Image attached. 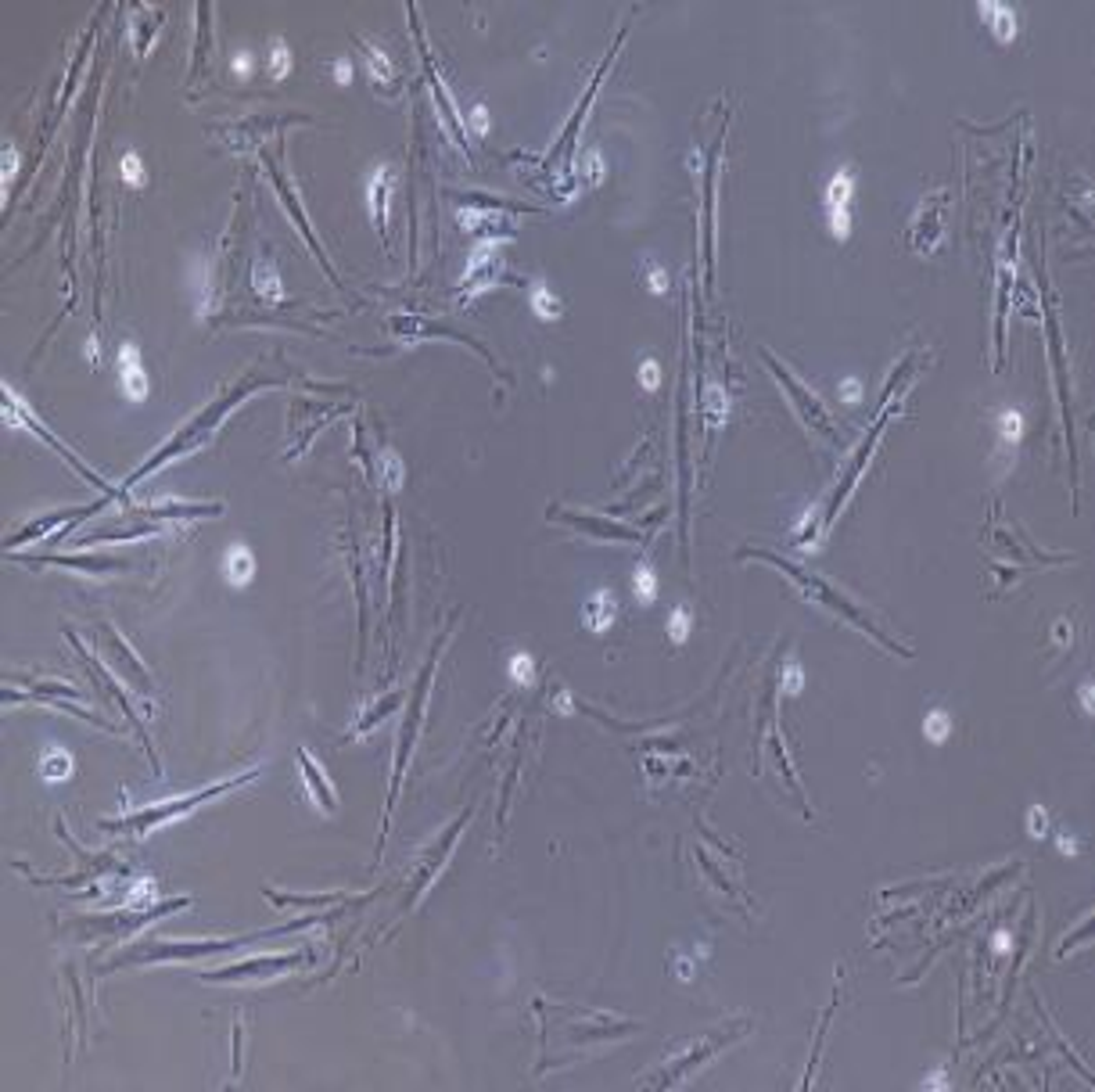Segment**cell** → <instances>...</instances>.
<instances>
[{
    "instance_id": "obj_1",
    "label": "cell",
    "mask_w": 1095,
    "mask_h": 1092,
    "mask_svg": "<svg viewBox=\"0 0 1095 1092\" xmlns=\"http://www.w3.org/2000/svg\"><path fill=\"white\" fill-rule=\"evenodd\" d=\"M277 385H280L277 377H266V374H245V377H238V381H234V385L227 388L223 396H216L212 403H205V410H198V414H194L183 428H176L173 436L165 439V443L158 446V449H154V453L148 456V460L137 467V471L126 474V482L116 485V500H119V496L130 493V489H134L141 478H148V474H154L158 467H165L169 460L194 453V449H198V446H202L205 439H209L212 432L223 425V417L231 414V410L241 403V399H249L251 392H259V388H277Z\"/></svg>"
},
{
    "instance_id": "obj_2",
    "label": "cell",
    "mask_w": 1095,
    "mask_h": 1092,
    "mask_svg": "<svg viewBox=\"0 0 1095 1092\" xmlns=\"http://www.w3.org/2000/svg\"><path fill=\"white\" fill-rule=\"evenodd\" d=\"M737 557H741V561H744V557H758V561L776 564V568L783 571V575H787V579L794 582V586H798V590L805 593V597H812V600H816V604H823V608H827V611H834V615H841V619L851 622V626H855V629H862L865 637H873L876 644H880V647H884V650H891V654L913 657V647H905V644H898V640H894L891 633H884V626H876V622L869 619V611L858 608L855 600H847L845 593L834 590V586H830V582H823V579H819V575H808V571H801L798 564L783 561L779 553L758 550V546H747V550H741V553H737Z\"/></svg>"
},
{
    "instance_id": "obj_3",
    "label": "cell",
    "mask_w": 1095,
    "mask_h": 1092,
    "mask_svg": "<svg viewBox=\"0 0 1095 1092\" xmlns=\"http://www.w3.org/2000/svg\"><path fill=\"white\" fill-rule=\"evenodd\" d=\"M255 776H259V769H249V773H241V776H227V780H216V783H209V787H202V791L183 794V798H169V802L148 805V809L130 812V816H119V820H101V827H105V831L130 834V838H145V834H151L154 827L169 823L173 816H183V812H191L194 805H205L209 798H220V794L234 791V787H241V783L255 780Z\"/></svg>"
},
{
    "instance_id": "obj_4",
    "label": "cell",
    "mask_w": 1095,
    "mask_h": 1092,
    "mask_svg": "<svg viewBox=\"0 0 1095 1092\" xmlns=\"http://www.w3.org/2000/svg\"><path fill=\"white\" fill-rule=\"evenodd\" d=\"M452 626V622H449ZM449 626H446V633L439 637V644L432 647V654H428V665L421 668V676H417L414 683V701H410V712H406L403 719V730H399V747H395V765H392V787H388V805H385V831H388V820H392V809H395V798H399V783H403V773H406V762H410V754H414V745H417V734H421V723H424V705H428V690H432V676H435V668H439V654H443V647L449 644Z\"/></svg>"
},
{
    "instance_id": "obj_5",
    "label": "cell",
    "mask_w": 1095,
    "mask_h": 1092,
    "mask_svg": "<svg viewBox=\"0 0 1095 1092\" xmlns=\"http://www.w3.org/2000/svg\"><path fill=\"white\" fill-rule=\"evenodd\" d=\"M761 359L769 363L772 377H776L779 385L787 388V396H790V403L798 406L801 421H805L808 428H816V432H823V436H827L830 443H841V439H845V436H841V425H837L834 417H830V410H827V406H823V399H819L816 392H812V388L801 385L798 377L790 374V370L783 367V363H779V359L772 356V352H761Z\"/></svg>"
},
{
    "instance_id": "obj_6",
    "label": "cell",
    "mask_w": 1095,
    "mask_h": 1092,
    "mask_svg": "<svg viewBox=\"0 0 1095 1092\" xmlns=\"http://www.w3.org/2000/svg\"><path fill=\"white\" fill-rule=\"evenodd\" d=\"M4 399H8V425H26V428H33V432H37V436L44 439V443H48L50 449H58V453L65 456L68 464L76 467V474H79V478H87V482H94L97 489H105V496H112V500H116V485H108L105 478H101V474H97L94 467H87V464H83V460H79V456L72 453V449H68V446L61 443L58 436H50V428L44 425V421H40V417L33 414L30 406L22 403L19 396H15V388H11V385L4 388Z\"/></svg>"
},
{
    "instance_id": "obj_7",
    "label": "cell",
    "mask_w": 1095,
    "mask_h": 1092,
    "mask_svg": "<svg viewBox=\"0 0 1095 1092\" xmlns=\"http://www.w3.org/2000/svg\"><path fill=\"white\" fill-rule=\"evenodd\" d=\"M309 959V952H273V956H251L241 959V963H231V967L209 970L202 974L209 985H223V981H255V977H277L284 970L302 967Z\"/></svg>"
},
{
    "instance_id": "obj_8",
    "label": "cell",
    "mask_w": 1095,
    "mask_h": 1092,
    "mask_svg": "<svg viewBox=\"0 0 1095 1092\" xmlns=\"http://www.w3.org/2000/svg\"><path fill=\"white\" fill-rule=\"evenodd\" d=\"M741 1032H747V1021H741L737 1028H730V1032H722V1035H708V1039H701V1042L693 1045L690 1053H682L675 1056L668 1067H664L657 1078H650L647 1085H679L682 1082V1074L690 1071V1067H701L704 1060H711V1056L719 1053V1049H726L730 1042H737L741 1039Z\"/></svg>"
},
{
    "instance_id": "obj_9",
    "label": "cell",
    "mask_w": 1095,
    "mask_h": 1092,
    "mask_svg": "<svg viewBox=\"0 0 1095 1092\" xmlns=\"http://www.w3.org/2000/svg\"><path fill=\"white\" fill-rule=\"evenodd\" d=\"M11 557L22 564H30V568L50 564V568H76V571H87V575H112V571L130 568V561L108 557V553H48V557H22V553H11Z\"/></svg>"
},
{
    "instance_id": "obj_10",
    "label": "cell",
    "mask_w": 1095,
    "mask_h": 1092,
    "mask_svg": "<svg viewBox=\"0 0 1095 1092\" xmlns=\"http://www.w3.org/2000/svg\"><path fill=\"white\" fill-rule=\"evenodd\" d=\"M346 410H348V403H338L335 406V403H313V399H295L288 421H291V432H298V443H295V449H291V456L302 453V449L309 446V439L317 436V432L327 425V421H331V417L346 414Z\"/></svg>"
},
{
    "instance_id": "obj_11",
    "label": "cell",
    "mask_w": 1095,
    "mask_h": 1092,
    "mask_svg": "<svg viewBox=\"0 0 1095 1092\" xmlns=\"http://www.w3.org/2000/svg\"><path fill=\"white\" fill-rule=\"evenodd\" d=\"M291 123H309V119L306 116H251V119H241V123L212 126V130L227 137L234 148H245V145H259V137L277 134V130H284V126H291Z\"/></svg>"
},
{
    "instance_id": "obj_12",
    "label": "cell",
    "mask_w": 1095,
    "mask_h": 1092,
    "mask_svg": "<svg viewBox=\"0 0 1095 1092\" xmlns=\"http://www.w3.org/2000/svg\"><path fill=\"white\" fill-rule=\"evenodd\" d=\"M392 331L399 335V339H452V342H463V346H471L478 356H485L489 363H496L492 359V352L485 346H481L478 339H471V335H463V331H449L443 328V324H432L428 317H392Z\"/></svg>"
},
{
    "instance_id": "obj_13",
    "label": "cell",
    "mask_w": 1095,
    "mask_h": 1092,
    "mask_svg": "<svg viewBox=\"0 0 1095 1092\" xmlns=\"http://www.w3.org/2000/svg\"><path fill=\"white\" fill-rule=\"evenodd\" d=\"M108 500H112V496H101V500L87 503V507H68V511H54V514H48V518H37V522L22 525V529L8 540V550L15 553L19 546H26L30 540H44V536H48V532L54 529V525H61V522H83V518H90V514L101 511Z\"/></svg>"
},
{
    "instance_id": "obj_14",
    "label": "cell",
    "mask_w": 1095,
    "mask_h": 1092,
    "mask_svg": "<svg viewBox=\"0 0 1095 1092\" xmlns=\"http://www.w3.org/2000/svg\"><path fill=\"white\" fill-rule=\"evenodd\" d=\"M467 820H471V812H467V816H460V820L452 823L449 831L443 834V842L435 844V848H432V855H428V859H424L421 873H417V880H414V895H410V902H406V906H403V913H406V909H414V906H417V899H421L424 891L432 888V880L439 877V873H443V862L449 859L452 844H456V838H460V831H463V827H467Z\"/></svg>"
},
{
    "instance_id": "obj_15",
    "label": "cell",
    "mask_w": 1095,
    "mask_h": 1092,
    "mask_svg": "<svg viewBox=\"0 0 1095 1092\" xmlns=\"http://www.w3.org/2000/svg\"><path fill=\"white\" fill-rule=\"evenodd\" d=\"M262 162H266V165H269V173H273V184H277L280 198H284V209H288V213L295 216V223H298V231H302V238H306V242H309V248H313V251H317V255H320V262H324V270L331 273V281L338 284V273L331 270V262H327V251H324V245L317 242V234H313V227H309V220H306V213H302V205H298L295 191H291V187H288V180H284V173H280L277 158L269 155V151H262Z\"/></svg>"
},
{
    "instance_id": "obj_16",
    "label": "cell",
    "mask_w": 1095,
    "mask_h": 1092,
    "mask_svg": "<svg viewBox=\"0 0 1095 1092\" xmlns=\"http://www.w3.org/2000/svg\"><path fill=\"white\" fill-rule=\"evenodd\" d=\"M223 511V503L220 500H212V503H183V500H165V503H151V507H134L130 511V518H151V525L158 522H180V518H205V514H220Z\"/></svg>"
},
{
    "instance_id": "obj_17",
    "label": "cell",
    "mask_w": 1095,
    "mask_h": 1092,
    "mask_svg": "<svg viewBox=\"0 0 1095 1092\" xmlns=\"http://www.w3.org/2000/svg\"><path fill=\"white\" fill-rule=\"evenodd\" d=\"M410 19H414V37H417V44H421V50H424V65H428V79H432V83H435L432 90H435V97H439V105H443V112H446V123L452 126V134H456V141H463V151H467V130H463V119L456 116V105H452V97L446 94L443 79H439V68H435L432 50H428V40H424L421 22H417V8H410Z\"/></svg>"
},
{
    "instance_id": "obj_18",
    "label": "cell",
    "mask_w": 1095,
    "mask_h": 1092,
    "mask_svg": "<svg viewBox=\"0 0 1095 1092\" xmlns=\"http://www.w3.org/2000/svg\"><path fill=\"white\" fill-rule=\"evenodd\" d=\"M942 216H945V194H934L920 205L913 223V248L916 251H934V245L942 242Z\"/></svg>"
},
{
    "instance_id": "obj_19",
    "label": "cell",
    "mask_w": 1095,
    "mask_h": 1092,
    "mask_svg": "<svg viewBox=\"0 0 1095 1092\" xmlns=\"http://www.w3.org/2000/svg\"><path fill=\"white\" fill-rule=\"evenodd\" d=\"M851 187H855L851 169H841L827 187V209H830V223H834L837 238H847V223H851V216H847V198H851Z\"/></svg>"
},
{
    "instance_id": "obj_20",
    "label": "cell",
    "mask_w": 1095,
    "mask_h": 1092,
    "mask_svg": "<svg viewBox=\"0 0 1095 1092\" xmlns=\"http://www.w3.org/2000/svg\"><path fill=\"white\" fill-rule=\"evenodd\" d=\"M547 514H553L557 522H567V525H575V529H586L593 532V536H611V540H625V543H636L640 540V532L629 529V525H618V522H600V518H593V514H575V511H560V507H549Z\"/></svg>"
},
{
    "instance_id": "obj_21",
    "label": "cell",
    "mask_w": 1095,
    "mask_h": 1092,
    "mask_svg": "<svg viewBox=\"0 0 1095 1092\" xmlns=\"http://www.w3.org/2000/svg\"><path fill=\"white\" fill-rule=\"evenodd\" d=\"M101 640H105V647L112 650V654H116L119 661H123L126 672H130V676H134L137 683H141V694H151L154 683H151V676H148V668L141 665V657L134 654V647H130V644H126V640L119 637V633H116V629H112V626H108V622H105V626H101ZM119 661H116V665H119Z\"/></svg>"
},
{
    "instance_id": "obj_22",
    "label": "cell",
    "mask_w": 1095,
    "mask_h": 1092,
    "mask_svg": "<svg viewBox=\"0 0 1095 1092\" xmlns=\"http://www.w3.org/2000/svg\"><path fill=\"white\" fill-rule=\"evenodd\" d=\"M500 266H503V259L496 255V248H492V245H481V248L471 255V262H467V277H463V288H467V291L492 288V281H496Z\"/></svg>"
},
{
    "instance_id": "obj_23",
    "label": "cell",
    "mask_w": 1095,
    "mask_h": 1092,
    "mask_svg": "<svg viewBox=\"0 0 1095 1092\" xmlns=\"http://www.w3.org/2000/svg\"><path fill=\"white\" fill-rule=\"evenodd\" d=\"M119 381H123V392L130 399L148 396V374H145V363H141L137 346H123V352H119Z\"/></svg>"
},
{
    "instance_id": "obj_24",
    "label": "cell",
    "mask_w": 1095,
    "mask_h": 1092,
    "mask_svg": "<svg viewBox=\"0 0 1095 1092\" xmlns=\"http://www.w3.org/2000/svg\"><path fill=\"white\" fill-rule=\"evenodd\" d=\"M388 191H392V169L381 165L374 173V180H370V205H374L377 234H381V242L385 245H388Z\"/></svg>"
},
{
    "instance_id": "obj_25",
    "label": "cell",
    "mask_w": 1095,
    "mask_h": 1092,
    "mask_svg": "<svg viewBox=\"0 0 1095 1092\" xmlns=\"http://www.w3.org/2000/svg\"><path fill=\"white\" fill-rule=\"evenodd\" d=\"M298 765H302V776H306L309 783V791H313V798H317L320 805H324L327 812H335L338 805V794L335 787H331V780L324 776V769H320L313 758H309V751H298Z\"/></svg>"
},
{
    "instance_id": "obj_26",
    "label": "cell",
    "mask_w": 1095,
    "mask_h": 1092,
    "mask_svg": "<svg viewBox=\"0 0 1095 1092\" xmlns=\"http://www.w3.org/2000/svg\"><path fill=\"white\" fill-rule=\"evenodd\" d=\"M615 615H618V600L611 590H596L593 597H589L586 608H582V622H586V629H593V633L611 626Z\"/></svg>"
},
{
    "instance_id": "obj_27",
    "label": "cell",
    "mask_w": 1095,
    "mask_h": 1092,
    "mask_svg": "<svg viewBox=\"0 0 1095 1092\" xmlns=\"http://www.w3.org/2000/svg\"><path fill=\"white\" fill-rule=\"evenodd\" d=\"M359 48H363V54H366V68H370V76H374L377 87H388V90H392L395 83H399V68H395L392 61H388L385 50L374 48L370 40L359 37Z\"/></svg>"
},
{
    "instance_id": "obj_28",
    "label": "cell",
    "mask_w": 1095,
    "mask_h": 1092,
    "mask_svg": "<svg viewBox=\"0 0 1095 1092\" xmlns=\"http://www.w3.org/2000/svg\"><path fill=\"white\" fill-rule=\"evenodd\" d=\"M158 22H162V8H134V50L137 54H148V44H151Z\"/></svg>"
},
{
    "instance_id": "obj_29",
    "label": "cell",
    "mask_w": 1095,
    "mask_h": 1092,
    "mask_svg": "<svg viewBox=\"0 0 1095 1092\" xmlns=\"http://www.w3.org/2000/svg\"><path fill=\"white\" fill-rule=\"evenodd\" d=\"M251 571H255V557H251L249 546H241V543H234L231 550H227V579L238 582V586H245V582L251 579Z\"/></svg>"
},
{
    "instance_id": "obj_30",
    "label": "cell",
    "mask_w": 1095,
    "mask_h": 1092,
    "mask_svg": "<svg viewBox=\"0 0 1095 1092\" xmlns=\"http://www.w3.org/2000/svg\"><path fill=\"white\" fill-rule=\"evenodd\" d=\"M209 15L212 8L209 4H198V44H194V61H191V79H198V72H202V65L209 58Z\"/></svg>"
},
{
    "instance_id": "obj_31",
    "label": "cell",
    "mask_w": 1095,
    "mask_h": 1092,
    "mask_svg": "<svg viewBox=\"0 0 1095 1092\" xmlns=\"http://www.w3.org/2000/svg\"><path fill=\"white\" fill-rule=\"evenodd\" d=\"M255 288H259L262 299L284 302V291H280V277H277V270H273V262H255Z\"/></svg>"
},
{
    "instance_id": "obj_32",
    "label": "cell",
    "mask_w": 1095,
    "mask_h": 1092,
    "mask_svg": "<svg viewBox=\"0 0 1095 1092\" xmlns=\"http://www.w3.org/2000/svg\"><path fill=\"white\" fill-rule=\"evenodd\" d=\"M399 701H403V694H399V690H395V694H388L385 701H381V705H374V708H370V712H366L363 719H359V723L352 726V737L366 734V730H370V726H374V723H381V719H385L388 712H395V708H399Z\"/></svg>"
},
{
    "instance_id": "obj_33",
    "label": "cell",
    "mask_w": 1095,
    "mask_h": 1092,
    "mask_svg": "<svg viewBox=\"0 0 1095 1092\" xmlns=\"http://www.w3.org/2000/svg\"><path fill=\"white\" fill-rule=\"evenodd\" d=\"M40 773L48 776V780H68V773H72V758H68L65 751H48L44 758H40Z\"/></svg>"
},
{
    "instance_id": "obj_34",
    "label": "cell",
    "mask_w": 1095,
    "mask_h": 1092,
    "mask_svg": "<svg viewBox=\"0 0 1095 1092\" xmlns=\"http://www.w3.org/2000/svg\"><path fill=\"white\" fill-rule=\"evenodd\" d=\"M980 11H984L988 19H995V26H991V30H995V37H999V40H1013V37H1017V15H1013L1009 8H988V4H984Z\"/></svg>"
},
{
    "instance_id": "obj_35",
    "label": "cell",
    "mask_w": 1095,
    "mask_h": 1092,
    "mask_svg": "<svg viewBox=\"0 0 1095 1092\" xmlns=\"http://www.w3.org/2000/svg\"><path fill=\"white\" fill-rule=\"evenodd\" d=\"M1045 328H1048V342H1052V363H1056V370H1063V356H1059V328H1056V317H1052V310H1048ZM1059 396H1063V417H1066V425H1070V406H1066L1063 381H1059Z\"/></svg>"
},
{
    "instance_id": "obj_36",
    "label": "cell",
    "mask_w": 1095,
    "mask_h": 1092,
    "mask_svg": "<svg viewBox=\"0 0 1095 1092\" xmlns=\"http://www.w3.org/2000/svg\"><path fill=\"white\" fill-rule=\"evenodd\" d=\"M532 306H536V313H539V317H543V320L560 317V302L553 299V295H549L547 288H536V291H532Z\"/></svg>"
},
{
    "instance_id": "obj_37",
    "label": "cell",
    "mask_w": 1095,
    "mask_h": 1092,
    "mask_svg": "<svg viewBox=\"0 0 1095 1092\" xmlns=\"http://www.w3.org/2000/svg\"><path fill=\"white\" fill-rule=\"evenodd\" d=\"M923 734L931 737V741H945L951 734V719L945 712H931V716L923 719Z\"/></svg>"
},
{
    "instance_id": "obj_38",
    "label": "cell",
    "mask_w": 1095,
    "mask_h": 1092,
    "mask_svg": "<svg viewBox=\"0 0 1095 1092\" xmlns=\"http://www.w3.org/2000/svg\"><path fill=\"white\" fill-rule=\"evenodd\" d=\"M633 590H636V600H644V604H650V600H653V590H657V582H653V571H650V568H640V571H636Z\"/></svg>"
},
{
    "instance_id": "obj_39",
    "label": "cell",
    "mask_w": 1095,
    "mask_h": 1092,
    "mask_svg": "<svg viewBox=\"0 0 1095 1092\" xmlns=\"http://www.w3.org/2000/svg\"><path fill=\"white\" fill-rule=\"evenodd\" d=\"M288 48H284V40H273V61H269V68H273V76H284L288 72Z\"/></svg>"
},
{
    "instance_id": "obj_40",
    "label": "cell",
    "mask_w": 1095,
    "mask_h": 1092,
    "mask_svg": "<svg viewBox=\"0 0 1095 1092\" xmlns=\"http://www.w3.org/2000/svg\"><path fill=\"white\" fill-rule=\"evenodd\" d=\"M385 482H388V489H399V485H403V464H399V456H395V453H385Z\"/></svg>"
},
{
    "instance_id": "obj_41",
    "label": "cell",
    "mask_w": 1095,
    "mask_h": 1092,
    "mask_svg": "<svg viewBox=\"0 0 1095 1092\" xmlns=\"http://www.w3.org/2000/svg\"><path fill=\"white\" fill-rule=\"evenodd\" d=\"M686 633H690V615H686V608H675L672 611V640L675 644H682Z\"/></svg>"
},
{
    "instance_id": "obj_42",
    "label": "cell",
    "mask_w": 1095,
    "mask_h": 1092,
    "mask_svg": "<svg viewBox=\"0 0 1095 1092\" xmlns=\"http://www.w3.org/2000/svg\"><path fill=\"white\" fill-rule=\"evenodd\" d=\"M123 169H126V180L130 184H141V158L130 151V155H123Z\"/></svg>"
},
{
    "instance_id": "obj_43",
    "label": "cell",
    "mask_w": 1095,
    "mask_h": 1092,
    "mask_svg": "<svg viewBox=\"0 0 1095 1092\" xmlns=\"http://www.w3.org/2000/svg\"><path fill=\"white\" fill-rule=\"evenodd\" d=\"M514 676L518 679H532V657H514Z\"/></svg>"
},
{
    "instance_id": "obj_44",
    "label": "cell",
    "mask_w": 1095,
    "mask_h": 1092,
    "mask_svg": "<svg viewBox=\"0 0 1095 1092\" xmlns=\"http://www.w3.org/2000/svg\"><path fill=\"white\" fill-rule=\"evenodd\" d=\"M644 385L647 388H657V363H653V359H647V363H644Z\"/></svg>"
}]
</instances>
